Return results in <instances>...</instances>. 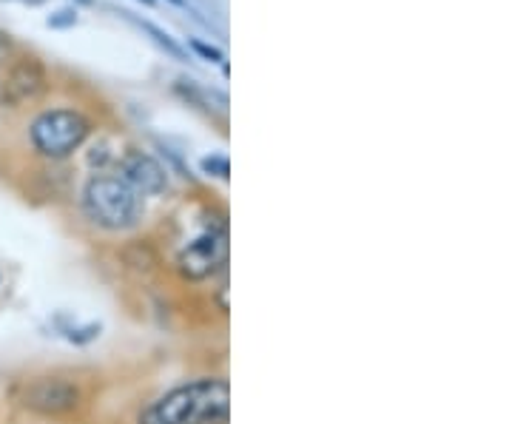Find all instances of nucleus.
I'll use <instances>...</instances> for the list:
<instances>
[{
  "mask_svg": "<svg viewBox=\"0 0 512 424\" xmlns=\"http://www.w3.org/2000/svg\"><path fill=\"white\" fill-rule=\"evenodd\" d=\"M12 402L26 416L49 424L83 422L94 405V388L83 370L46 368L12 385Z\"/></svg>",
  "mask_w": 512,
  "mask_h": 424,
  "instance_id": "nucleus-1",
  "label": "nucleus"
},
{
  "mask_svg": "<svg viewBox=\"0 0 512 424\" xmlns=\"http://www.w3.org/2000/svg\"><path fill=\"white\" fill-rule=\"evenodd\" d=\"M200 228L185 237L174 254L165 259V271L183 288H202L228 274L231 265V234L225 208L205 205L200 211Z\"/></svg>",
  "mask_w": 512,
  "mask_h": 424,
  "instance_id": "nucleus-2",
  "label": "nucleus"
},
{
  "mask_svg": "<svg viewBox=\"0 0 512 424\" xmlns=\"http://www.w3.org/2000/svg\"><path fill=\"white\" fill-rule=\"evenodd\" d=\"M148 416L154 424H228L231 382L225 373L180 379L148 405Z\"/></svg>",
  "mask_w": 512,
  "mask_h": 424,
  "instance_id": "nucleus-3",
  "label": "nucleus"
},
{
  "mask_svg": "<svg viewBox=\"0 0 512 424\" xmlns=\"http://www.w3.org/2000/svg\"><path fill=\"white\" fill-rule=\"evenodd\" d=\"M80 211L86 222L111 234V237H123L131 234L143 225L146 217V200L126 185L117 174H92L83 188H80Z\"/></svg>",
  "mask_w": 512,
  "mask_h": 424,
  "instance_id": "nucleus-4",
  "label": "nucleus"
},
{
  "mask_svg": "<svg viewBox=\"0 0 512 424\" xmlns=\"http://www.w3.org/2000/svg\"><path fill=\"white\" fill-rule=\"evenodd\" d=\"M94 123L86 111L80 109H43L29 123V146L46 163H66L74 151L86 146L92 137Z\"/></svg>",
  "mask_w": 512,
  "mask_h": 424,
  "instance_id": "nucleus-5",
  "label": "nucleus"
},
{
  "mask_svg": "<svg viewBox=\"0 0 512 424\" xmlns=\"http://www.w3.org/2000/svg\"><path fill=\"white\" fill-rule=\"evenodd\" d=\"M117 177L126 185H131L143 200H160L163 194L171 191V180H168V168L148 151L140 148H126L117 160Z\"/></svg>",
  "mask_w": 512,
  "mask_h": 424,
  "instance_id": "nucleus-6",
  "label": "nucleus"
},
{
  "mask_svg": "<svg viewBox=\"0 0 512 424\" xmlns=\"http://www.w3.org/2000/svg\"><path fill=\"white\" fill-rule=\"evenodd\" d=\"M49 89L46 66L32 55H20L9 63L0 83V103L9 109H20L26 103H35Z\"/></svg>",
  "mask_w": 512,
  "mask_h": 424,
  "instance_id": "nucleus-7",
  "label": "nucleus"
},
{
  "mask_svg": "<svg viewBox=\"0 0 512 424\" xmlns=\"http://www.w3.org/2000/svg\"><path fill=\"white\" fill-rule=\"evenodd\" d=\"M120 262L123 268L137 274V277L151 279L165 271V257L160 251V245L154 240H128L120 248Z\"/></svg>",
  "mask_w": 512,
  "mask_h": 424,
  "instance_id": "nucleus-8",
  "label": "nucleus"
},
{
  "mask_svg": "<svg viewBox=\"0 0 512 424\" xmlns=\"http://www.w3.org/2000/svg\"><path fill=\"white\" fill-rule=\"evenodd\" d=\"M202 171H205L208 177H217L222 183H228V177H231V163H228V157H222V154H211V157L202 160Z\"/></svg>",
  "mask_w": 512,
  "mask_h": 424,
  "instance_id": "nucleus-9",
  "label": "nucleus"
},
{
  "mask_svg": "<svg viewBox=\"0 0 512 424\" xmlns=\"http://www.w3.org/2000/svg\"><path fill=\"white\" fill-rule=\"evenodd\" d=\"M143 29H146V32H151V35H154V40H157L160 46H165V49H168L171 55H174V57H185L183 49H180V46H177V43H174L171 37L165 35L163 29H157V26H151V23H143Z\"/></svg>",
  "mask_w": 512,
  "mask_h": 424,
  "instance_id": "nucleus-10",
  "label": "nucleus"
},
{
  "mask_svg": "<svg viewBox=\"0 0 512 424\" xmlns=\"http://www.w3.org/2000/svg\"><path fill=\"white\" fill-rule=\"evenodd\" d=\"M191 49H194V52H200L202 57H208V60H214V63H220L222 60L220 49H214V46H205V43H200V40H191Z\"/></svg>",
  "mask_w": 512,
  "mask_h": 424,
  "instance_id": "nucleus-11",
  "label": "nucleus"
},
{
  "mask_svg": "<svg viewBox=\"0 0 512 424\" xmlns=\"http://www.w3.org/2000/svg\"><path fill=\"white\" fill-rule=\"evenodd\" d=\"M9 55H12V40H9V35L0 32V63H6Z\"/></svg>",
  "mask_w": 512,
  "mask_h": 424,
  "instance_id": "nucleus-12",
  "label": "nucleus"
},
{
  "mask_svg": "<svg viewBox=\"0 0 512 424\" xmlns=\"http://www.w3.org/2000/svg\"><path fill=\"white\" fill-rule=\"evenodd\" d=\"M143 3H146V6H151V3H154V0H143Z\"/></svg>",
  "mask_w": 512,
  "mask_h": 424,
  "instance_id": "nucleus-13",
  "label": "nucleus"
}]
</instances>
